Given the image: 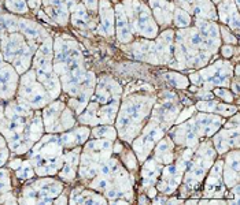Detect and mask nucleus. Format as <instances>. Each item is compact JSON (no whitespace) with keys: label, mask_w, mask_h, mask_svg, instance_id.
<instances>
[{"label":"nucleus","mask_w":240,"mask_h":205,"mask_svg":"<svg viewBox=\"0 0 240 205\" xmlns=\"http://www.w3.org/2000/svg\"><path fill=\"white\" fill-rule=\"evenodd\" d=\"M37 4H39V0H30V6L32 7H37Z\"/></svg>","instance_id":"obj_1"}]
</instances>
